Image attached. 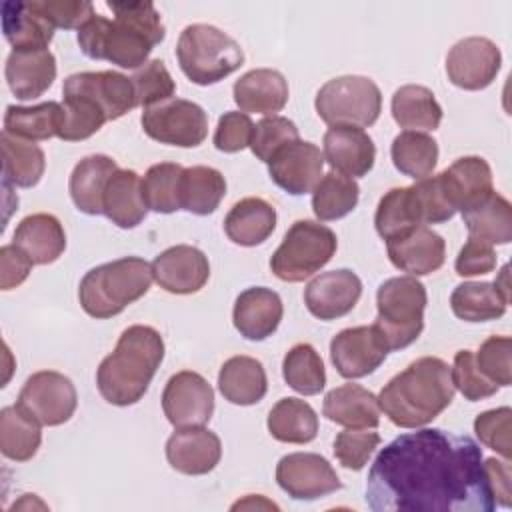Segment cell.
<instances>
[{
	"label": "cell",
	"instance_id": "obj_17",
	"mask_svg": "<svg viewBox=\"0 0 512 512\" xmlns=\"http://www.w3.org/2000/svg\"><path fill=\"white\" fill-rule=\"evenodd\" d=\"M362 296L360 278L348 270L338 268L322 272L304 288V304L318 320H336L352 312Z\"/></svg>",
	"mask_w": 512,
	"mask_h": 512
},
{
	"label": "cell",
	"instance_id": "obj_53",
	"mask_svg": "<svg viewBox=\"0 0 512 512\" xmlns=\"http://www.w3.org/2000/svg\"><path fill=\"white\" fill-rule=\"evenodd\" d=\"M510 428H512V410L508 406L486 410L478 414L474 420V432L478 440L490 450L504 456L506 460H510L512 456Z\"/></svg>",
	"mask_w": 512,
	"mask_h": 512
},
{
	"label": "cell",
	"instance_id": "obj_24",
	"mask_svg": "<svg viewBox=\"0 0 512 512\" xmlns=\"http://www.w3.org/2000/svg\"><path fill=\"white\" fill-rule=\"evenodd\" d=\"M234 102L244 114L276 116L288 102V82L272 68H256L234 82Z\"/></svg>",
	"mask_w": 512,
	"mask_h": 512
},
{
	"label": "cell",
	"instance_id": "obj_6",
	"mask_svg": "<svg viewBox=\"0 0 512 512\" xmlns=\"http://www.w3.org/2000/svg\"><path fill=\"white\" fill-rule=\"evenodd\" d=\"M176 58L184 76L208 86L224 80L244 64L240 44L212 24H190L180 32Z\"/></svg>",
	"mask_w": 512,
	"mask_h": 512
},
{
	"label": "cell",
	"instance_id": "obj_58",
	"mask_svg": "<svg viewBox=\"0 0 512 512\" xmlns=\"http://www.w3.org/2000/svg\"><path fill=\"white\" fill-rule=\"evenodd\" d=\"M32 260L14 244H6L0 248V288L2 290H12L20 286L30 270H32Z\"/></svg>",
	"mask_w": 512,
	"mask_h": 512
},
{
	"label": "cell",
	"instance_id": "obj_23",
	"mask_svg": "<svg viewBox=\"0 0 512 512\" xmlns=\"http://www.w3.org/2000/svg\"><path fill=\"white\" fill-rule=\"evenodd\" d=\"M2 32L12 50H48L54 38V24L36 8L34 0L2 2Z\"/></svg>",
	"mask_w": 512,
	"mask_h": 512
},
{
	"label": "cell",
	"instance_id": "obj_43",
	"mask_svg": "<svg viewBox=\"0 0 512 512\" xmlns=\"http://www.w3.org/2000/svg\"><path fill=\"white\" fill-rule=\"evenodd\" d=\"M508 302L492 282H462L450 294V308L464 322H488L504 316Z\"/></svg>",
	"mask_w": 512,
	"mask_h": 512
},
{
	"label": "cell",
	"instance_id": "obj_27",
	"mask_svg": "<svg viewBox=\"0 0 512 512\" xmlns=\"http://www.w3.org/2000/svg\"><path fill=\"white\" fill-rule=\"evenodd\" d=\"M12 244L18 246L32 264H52L66 250V232L52 214L38 212L20 220L14 230Z\"/></svg>",
	"mask_w": 512,
	"mask_h": 512
},
{
	"label": "cell",
	"instance_id": "obj_33",
	"mask_svg": "<svg viewBox=\"0 0 512 512\" xmlns=\"http://www.w3.org/2000/svg\"><path fill=\"white\" fill-rule=\"evenodd\" d=\"M218 388L230 404L252 406L266 396V370L260 360L252 356H232L218 372Z\"/></svg>",
	"mask_w": 512,
	"mask_h": 512
},
{
	"label": "cell",
	"instance_id": "obj_31",
	"mask_svg": "<svg viewBox=\"0 0 512 512\" xmlns=\"http://www.w3.org/2000/svg\"><path fill=\"white\" fill-rule=\"evenodd\" d=\"M276 228V210L270 202L258 196H248L236 202L224 218L226 236L238 246H258L270 238Z\"/></svg>",
	"mask_w": 512,
	"mask_h": 512
},
{
	"label": "cell",
	"instance_id": "obj_37",
	"mask_svg": "<svg viewBox=\"0 0 512 512\" xmlns=\"http://www.w3.org/2000/svg\"><path fill=\"white\" fill-rule=\"evenodd\" d=\"M266 426L278 442L308 444L318 434V416L308 402L288 396L272 406Z\"/></svg>",
	"mask_w": 512,
	"mask_h": 512
},
{
	"label": "cell",
	"instance_id": "obj_1",
	"mask_svg": "<svg viewBox=\"0 0 512 512\" xmlns=\"http://www.w3.org/2000/svg\"><path fill=\"white\" fill-rule=\"evenodd\" d=\"M374 512H492L480 446L470 436L420 428L388 442L366 478Z\"/></svg>",
	"mask_w": 512,
	"mask_h": 512
},
{
	"label": "cell",
	"instance_id": "obj_29",
	"mask_svg": "<svg viewBox=\"0 0 512 512\" xmlns=\"http://www.w3.org/2000/svg\"><path fill=\"white\" fill-rule=\"evenodd\" d=\"M102 214L118 228H136L148 214L142 196V178L138 172L118 168L106 184L102 198Z\"/></svg>",
	"mask_w": 512,
	"mask_h": 512
},
{
	"label": "cell",
	"instance_id": "obj_51",
	"mask_svg": "<svg viewBox=\"0 0 512 512\" xmlns=\"http://www.w3.org/2000/svg\"><path fill=\"white\" fill-rule=\"evenodd\" d=\"M478 370L496 386L512 384V340L508 336L486 338L474 354Z\"/></svg>",
	"mask_w": 512,
	"mask_h": 512
},
{
	"label": "cell",
	"instance_id": "obj_19",
	"mask_svg": "<svg viewBox=\"0 0 512 512\" xmlns=\"http://www.w3.org/2000/svg\"><path fill=\"white\" fill-rule=\"evenodd\" d=\"M390 262L408 276H426L442 268L446 242L428 226H414L404 234L386 240Z\"/></svg>",
	"mask_w": 512,
	"mask_h": 512
},
{
	"label": "cell",
	"instance_id": "obj_56",
	"mask_svg": "<svg viewBox=\"0 0 512 512\" xmlns=\"http://www.w3.org/2000/svg\"><path fill=\"white\" fill-rule=\"evenodd\" d=\"M34 4L54 28L80 30L94 16V6L82 0H34Z\"/></svg>",
	"mask_w": 512,
	"mask_h": 512
},
{
	"label": "cell",
	"instance_id": "obj_21",
	"mask_svg": "<svg viewBox=\"0 0 512 512\" xmlns=\"http://www.w3.org/2000/svg\"><path fill=\"white\" fill-rule=\"evenodd\" d=\"M324 160L334 172L350 178L366 176L376 160L374 140L358 126H330L322 140Z\"/></svg>",
	"mask_w": 512,
	"mask_h": 512
},
{
	"label": "cell",
	"instance_id": "obj_55",
	"mask_svg": "<svg viewBox=\"0 0 512 512\" xmlns=\"http://www.w3.org/2000/svg\"><path fill=\"white\" fill-rule=\"evenodd\" d=\"M254 132V122L244 112H224L218 118L214 132V146L220 152L234 154L250 146Z\"/></svg>",
	"mask_w": 512,
	"mask_h": 512
},
{
	"label": "cell",
	"instance_id": "obj_7",
	"mask_svg": "<svg viewBox=\"0 0 512 512\" xmlns=\"http://www.w3.org/2000/svg\"><path fill=\"white\" fill-rule=\"evenodd\" d=\"M426 288L416 276H394L376 292L374 326L384 336L388 350H402L418 340L424 330Z\"/></svg>",
	"mask_w": 512,
	"mask_h": 512
},
{
	"label": "cell",
	"instance_id": "obj_34",
	"mask_svg": "<svg viewBox=\"0 0 512 512\" xmlns=\"http://www.w3.org/2000/svg\"><path fill=\"white\" fill-rule=\"evenodd\" d=\"M462 220L468 228V238L482 240L490 246L512 240V206L496 190L462 210Z\"/></svg>",
	"mask_w": 512,
	"mask_h": 512
},
{
	"label": "cell",
	"instance_id": "obj_28",
	"mask_svg": "<svg viewBox=\"0 0 512 512\" xmlns=\"http://www.w3.org/2000/svg\"><path fill=\"white\" fill-rule=\"evenodd\" d=\"M64 82L90 94L104 108L108 120H118L138 106L132 78L114 70L76 72Z\"/></svg>",
	"mask_w": 512,
	"mask_h": 512
},
{
	"label": "cell",
	"instance_id": "obj_15",
	"mask_svg": "<svg viewBox=\"0 0 512 512\" xmlns=\"http://www.w3.org/2000/svg\"><path fill=\"white\" fill-rule=\"evenodd\" d=\"M500 48L484 36H468L458 40L446 56L448 80L462 90L488 88L500 70Z\"/></svg>",
	"mask_w": 512,
	"mask_h": 512
},
{
	"label": "cell",
	"instance_id": "obj_22",
	"mask_svg": "<svg viewBox=\"0 0 512 512\" xmlns=\"http://www.w3.org/2000/svg\"><path fill=\"white\" fill-rule=\"evenodd\" d=\"M282 314L284 308L278 292L264 286H252L238 294L232 310V322L240 336L260 342L278 330Z\"/></svg>",
	"mask_w": 512,
	"mask_h": 512
},
{
	"label": "cell",
	"instance_id": "obj_48",
	"mask_svg": "<svg viewBox=\"0 0 512 512\" xmlns=\"http://www.w3.org/2000/svg\"><path fill=\"white\" fill-rule=\"evenodd\" d=\"M132 84L136 92V104L144 110L172 100L176 92V84L162 60H150L138 68L132 76Z\"/></svg>",
	"mask_w": 512,
	"mask_h": 512
},
{
	"label": "cell",
	"instance_id": "obj_16",
	"mask_svg": "<svg viewBox=\"0 0 512 512\" xmlns=\"http://www.w3.org/2000/svg\"><path fill=\"white\" fill-rule=\"evenodd\" d=\"M324 154L322 150L306 140H294L274 154L268 162L270 180L292 196L312 192L322 180Z\"/></svg>",
	"mask_w": 512,
	"mask_h": 512
},
{
	"label": "cell",
	"instance_id": "obj_47",
	"mask_svg": "<svg viewBox=\"0 0 512 512\" xmlns=\"http://www.w3.org/2000/svg\"><path fill=\"white\" fill-rule=\"evenodd\" d=\"M182 170L184 168L174 162H160L146 170L142 178V196L148 210L158 214H172L180 210L178 186Z\"/></svg>",
	"mask_w": 512,
	"mask_h": 512
},
{
	"label": "cell",
	"instance_id": "obj_10",
	"mask_svg": "<svg viewBox=\"0 0 512 512\" xmlns=\"http://www.w3.org/2000/svg\"><path fill=\"white\" fill-rule=\"evenodd\" d=\"M140 124L148 138L178 148H196L208 136V116L204 108L184 98H172L146 108Z\"/></svg>",
	"mask_w": 512,
	"mask_h": 512
},
{
	"label": "cell",
	"instance_id": "obj_46",
	"mask_svg": "<svg viewBox=\"0 0 512 512\" xmlns=\"http://www.w3.org/2000/svg\"><path fill=\"white\" fill-rule=\"evenodd\" d=\"M284 382L302 396H316L326 386V370L320 354L312 344L292 346L282 360Z\"/></svg>",
	"mask_w": 512,
	"mask_h": 512
},
{
	"label": "cell",
	"instance_id": "obj_4",
	"mask_svg": "<svg viewBox=\"0 0 512 512\" xmlns=\"http://www.w3.org/2000/svg\"><path fill=\"white\" fill-rule=\"evenodd\" d=\"M164 360V340L152 326H128L116 348L100 362L96 386L112 406H132L144 398Z\"/></svg>",
	"mask_w": 512,
	"mask_h": 512
},
{
	"label": "cell",
	"instance_id": "obj_13",
	"mask_svg": "<svg viewBox=\"0 0 512 512\" xmlns=\"http://www.w3.org/2000/svg\"><path fill=\"white\" fill-rule=\"evenodd\" d=\"M162 410L174 428L204 426L214 412V390L198 372H176L164 386Z\"/></svg>",
	"mask_w": 512,
	"mask_h": 512
},
{
	"label": "cell",
	"instance_id": "obj_12",
	"mask_svg": "<svg viewBox=\"0 0 512 512\" xmlns=\"http://www.w3.org/2000/svg\"><path fill=\"white\" fill-rule=\"evenodd\" d=\"M278 486L294 500H318L342 488L332 464L314 452H292L276 464Z\"/></svg>",
	"mask_w": 512,
	"mask_h": 512
},
{
	"label": "cell",
	"instance_id": "obj_45",
	"mask_svg": "<svg viewBox=\"0 0 512 512\" xmlns=\"http://www.w3.org/2000/svg\"><path fill=\"white\" fill-rule=\"evenodd\" d=\"M374 226L382 240H390L414 226H422L412 186L392 188L380 198L374 214Z\"/></svg>",
	"mask_w": 512,
	"mask_h": 512
},
{
	"label": "cell",
	"instance_id": "obj_8",
	"mask_svg": "<svg viewBox=\"0 0 512 512\" xmlns=\"http://www.w3.org/2000/svg\"><path fill=\"white\" fill-rule=\"evenodd\" d=\"M336 234L314 220H296L270 258V270L284 282H304L336 254Z\"/></svg>",
	"mask_w": 512,
	"mask_h": 512
},
{
	"label": "cell",
	"instance_id": "obj_2",
	"mask_svg": "<svg viewBox=\"0 0 512 512\" xmlns=\"http://www.w3.org/2000/svg\"><path fill=\"white\" fill-rule=\"evenodd\" d=\"M114 18L94 14L78 30V46L92 60H108L120 68L138 70L164 36L160 12L152 2H108Z\"/></svg>",
	"mask_w": 512,
	"mask_h": 512
},
{
	"label": "cell",
	"instance_id": "obj_5",
	"mask_svg": "<svg viewBox=\"0 0 512 512\" xmlns=\"http://www.w3.org/2000/svg\"><path fill=\"white\" fill-rule=\"evenodd\" d=\"M152 280V264L138 256H124L90 268L80 280L78 300L88 316L106 320L140 300Z\"/></svg>",
	"mask_w": 512,
	"mask_h": 512
},
{
	"label": "cell",
	"instance_id": "obj_39",
	"mask_svg": "<svg viewBox=\"0 0 512 512\" xmlns=\"http://www.w3.org/2000/svg\"><path fill=\"white\" fill-rule=\"evenodd\" d=\"M2 146V182H8L18 188H32L40 182L46 156L40 146L34 142L10 136L2 132L0 136Z\"/></svg>",
	"mask_w": 512,
	"mask_h": 512
},
{
	"label": "cell",
	"instance_id": "obj_41",
	"mask_svg": "<svg viewBox=\"0 0 512 512\" xmlns=\"http://www.w3.org/2000/svg\"><path fill=\"white\" fill-rule=\"evenodd\" d=\"M62 124V104L50 100L36 106L10 104L4 114V132L10 136L38 142L58 136Z\"/></svg>",
	"mask_w": 512,
	"mask_h": 512
},
{
	"label": "cell",
	"instance_id": "obj_11",
	"mask_svg": "<svg viewBox=\"0 0 512 512\" xmlns=\"http://www.w3.org/2000/svg\"><path fill=\"white\" fill-rule=\"evenodd\" d=\"M16 404L42 426H60L74 416L78 396L68 376L56 370H40L28 376Z\"/></svg>",
	"mask_w": 512,
	"mask_h": 512
},
{
	"label": "cell",
	"instance_id": "obj_40",
	"mask_svg": "<svg viewBox=\"0 0 512 512\" xmlns=\"http://www.w3.org/2000/svg\"><path fill=\"white\" fill-rule=\"evenodd\" d=\"M40 422L18 404L4 406L0 412V452L14 462H26L36 456L42 430Z\"/></svg>",
	"mask_w": 512,
	"mask_h": 512
},
{
	"label": "cell",
	"instance_id": "obj_38",
	"mask_svg": "<svg viewBox=\"0 0 512 512\" xmlns=\"http://www.w3.org/2000/svg\"><path fill=\"white\" fill-rule=\"evenodd\" d=\"M390 108L394 122L406 130H436L442 122V106L432 90L420 84L400 86L392 94Z\"/></svg>",
	"mask_w": 512,
	"mask_h": 512
},
{
	"label": "cell",
	"instance_id": "obj_52",
	"mask_svg": "<svg viewBox=\"0 0 512 512\" xmlns=\"http://www.w3.org/2000/svg\"><path fill=\"white\" fill-rule=\"evenodd\" d=\"M454 388L470 402L490 398L498 392L500 386L490 382L476 366L472 350H458L454 356V364L450 366Z\"/></svg>",
	"mask_w": 512,
	"mask_h": 512
},
{
	"label": "cell",
	"instance_id": "obj_14",
	"mask_svg": "<svg viewBox=\"0 0 512 512\" xmlns=\"http://www.w3.org/2000/svg\"><path fill=\"white\" fill-rule=\"evenodd\" d=\"M388 352V344L374 324L344 328L330 342V360L336 372L348 380L372 374Z\"/></svg>",
	"mask_w": 512,
	"mask_h": 512
},
{
	"label": "cell",
	"instance_id": "obj_20",
	"mask_svg": "<svg viewBox=\"0 0 512 512\" xmlns=\"http://www.w3.org/2000/svg\"><path fill=\"white\" fill-rule=\"evenodd\" d=\"M222 458L220 438L204 426L176 428L166 440L168 464L188 476H202L212 472Z\"/></svg>",
	"mask_w": 512,
	"mask_h": 512
},
{
	"label": "cell",
	"instance_id": "obj_18",
	"mask_svg": "<svg viewBox=\"0 0 512 512\" xmlns=\"http://www.w3.org/2000/svg\"><path fill=\"white\" fill-rule=\"evenodd\" d=\"M152 274L156 284L170 294H194L208 282L210 262L196 246L176 244L154 258Z\"/></svg>",
	"mask_w": 512,
	"mask_h": 512
},
{
	"label": "cell",
	"instance_id": "obj_25",
	"mask_svg": "<svg viewBox=\"0 0 512 512\" xmlns=\"http://www.w3.org/2000/svg\"><path fill=\"white\" fill-rule=\"evenodd\" d=\"M4 76L18 100L38 98L56 80V58L50 50H12L6 58Z\"/></svg>",
	"mask_w": 512,
	"mask_h": 512
},
{
	"label": "cell",
	"instance_id": "obj_49",
	"mask_svg": "<svg viewBox=\"0 0 512 512\" xmlns=\"http://www.w3.org/2000/svg\"><path fill=\"white\" fill-rule=\"evenodd\" d=\"M298 138H300V134L292 120L278 116V114L266 116L254 126L250 150L258 160L268 164L278 150H282L286 144H290Z\"/></svg>",
	"mask_w": 512,
	"mask_h": 512
},
{
	"label": "cell",
	"instance_id": "obj_54",
	"mask_svg": "<svg viewBox=\"0 0 512 512\" xmlns=\"http://www.w3.org/2000/svg\"><path fill=\"white\" fill-rule=\"evenodd\" d=\"M412 192H414V198H416V204L420 210L422 224H440V222L450 220L456 214L454 206L450 204V200L442 188L438 174L426 176V178L418 180L416 184H412Z\"/></svg>",
	"mask_w": 512,
	"mask_h": 512
},
{
	"label": "cell",
	"instance_id": "obj_30",
	"mask_svg": "<svg viewBox=\"0 0 512 512\" xmlns=\"http://www.w3.org/2000/svg\"><path fill=\"white\" fill-rule=\"evenodd\" d=\"M322 414L346 428H376L380 424L378 398L360 384H342L324 396Z\"/></svg>",
	"mask_w": 512,
	"mask_h": 512
},
{
	"label": "cell",
	"instance_id": "obj_26",
	"mask_svg": "<svg viewBox=\"0 0 512 512\" xmlns=\"http://www.w3.org/2000/svg\"><path fill=\"white\" fill-rule=\"evenodd\" d=\"M438 176L456 212L474 206L494 190L490 164L482 156H462Z\"/></svg>",
	"mask_w": 512,
	"mask_h": 512
},
{
	"label": "cell",
	"instance_id": "obj_3",
	"mask_svg": "<svg viewBox=\"0 0 512 512\" xmlns=\"http://www.w3.org/2000/svg\"><path fill=\"white\" fill-rule=\"evenodd\" d=\"M454 392L448 362L438 356H422L390 378L376 398L392 424L422 428L450 406Z\"/></svg>",
	"mask_w": 512,
	"mask_h": 512
},
{
	"label": "cell",
	"instance_id": "obj_36",
	"mask_svg": "<svg viewBox=\"0 0 512 512\" xmlns=\"http://www.w3.org/2000/svg\"><path fill=\"white\" fill-rule=\"evenodd\" d=\"M226 194V180L220 170L212 166H190L182 170L178 200L180 210L196 216L212 214Z\"/></svg>",
	"mask_w": 512,
	"mask_h": 512
},
{
	"label": "cell",
	"instance_id": "obj_60",
	"mask_svg": "<svg viewBox=\"0 0 512 512\" xmlns=\"http://www.w3.org/2000/svg\"><path fill=\"white\" fill-rule=\"evenodd\" d=\"M494 286H496V290L504 296V300L506 302H510V280H508V264H504L502 266V270H500V274L496 276V280L492 282Z\"/></svg>",
	"mask_w": 512,
	"mask_h": 512
},
{
	"label": "cell",
	"instance_id": "obj_42",
	"mask_svg": "<svg viewBox=\"0 0 512 512\" xmlns=\"http://www.w3.org/2000/svg\"><path fill=\"white\" fill-rule=\"evenodd\" d=\"M394 168L414 180L430 176L438 162V142L426 132L404 130L390 146Z\"/></svg>",
	"mask_w": 512,
	"mask_h": 512
},
{
	"label": "cell",
	"instance_id": "obj_32",
	"mask_svg": "<svg viewBox=\"0 0 512 512\" xmlns=\"http://www.w3.org/2000/svg\"><path fill=\"white\" fill-rule=\"evenodd\" d=\"M116 170H118V164L106 154H92L82 158L74 166L68 182V190L74 206L88 216L102 214L104 190Z\"/></svg>",
	"mask_w": 512,
	"mask_h": 512
},
{
	"label": "cell",
	"instance_id": "obj_50",
	"mask_svg": "<svg viewBox=\"0 0 512 512\" xmlns=\"http://www.w3.org/2000/svg\"><path fill=\"white\" fill-rule=\"evenodd\" d=\"M380 444L374 428H346L334 438V456L348 470H362Z\"/></svg>",
	"mask_w": 512,
	"mask_h": 512
},
{
	"label": "cell",
	"instance_id": "obj_57",
	"mask_svg": "<svg viewBox=\"0 0 512 512\" xmlns=\"http://www.w3.org/2000/svg\"><path fill=\"white\" fill-rule=\"evenodd\" d=\"M454 268L456 274L462 278L488 274L496 268V252L490 244L476 238H468V242L460 248L456 256Z\"/></svg>",
	"mask_w": 512,
	"mask_h": 512
},
{
	"label": "cell",
	"instance_id": "obj_44",
	"mask_svg": "<svg viewBox=\"0 0 512 512\" xmlns=\"http://www.w3.org/2000/svg\"><path fill=\"white\" fill-rule=\"evenodd\" d=\"M360 198V186L354 178L340 172H328L312 190V210L318 220L330 222L348 216Z\"/></svg>",
	"mask_w": 512,
	"mask_h": 512
},
{
	"label": "cell",
	"instance_id": "obj_35",
	"mask_svg": "<svg viewBox=\"0 0 512 512\" xmlns=\"http://www.w3.org/2000/svg\"><path fill=\"white\" fill-rule=\"evenodd\" d=\"M62 96H64L62 124L58 130L60 140L64 142L86 140L108 122L104 108L84 90L64 82Z\"/></svg>",
	"mask_w": 512,
	"mask_h": 512
},
{
	"label": "cell",
	"instance_id": "obj_59",
	"mask_svg": "<svg viewBox=\"0 0 512 512\" xmlns=\"http://www.w3.org/2000/svg\"><path fill=\"white\" fill-rule=\"evenodd\" d=\"M484 468L488 474V482L492 488V496L494 502L510 508V496H512V488H510V464L508 460H498V458H486L484 460Z\"/></svg>",
	"mask_w": 512,
	"mask_h": 512
},
{
	"label": "cell",
	"instance_id": "obj_9",
	"mask_svg": "<svg viewBox=\"0 0 512 512\" xmlns=\"http://www.w3.org/2000/svg\"><path fill=\"white\" fill-rule=\"evenodd\" d=\"M314 108L328 126H372L382 110V94L368 76H338L316 94Z\"/></svg>",
	"mask_w": 512,
	"mask_h": 512
}]
</instances>
